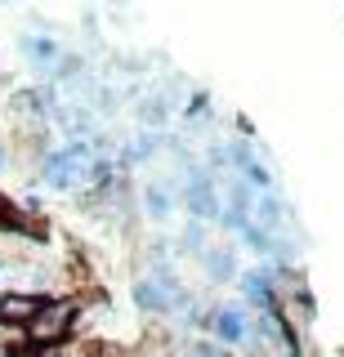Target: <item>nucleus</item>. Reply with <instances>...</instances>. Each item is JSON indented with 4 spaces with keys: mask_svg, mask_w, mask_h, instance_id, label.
Returning <instances> with one entry per match:
<instances>
[{
    "mask_svg": "<svg viewBox=\"0 0 344 357\" xmlns=\"http://www.w3.org/2000/svg\"><path fill=\"white\" fill-rule=\"evenodd\" d=\"M72 317H76V308L63 304V299H54V304H40V312L27 321V340H36V344H59L63 335L72 331Z\"/></svg>",
    "mask_w": 344,
    "mask_h": 357,
    "instance_id": "obj_1",
    "label": "nucleus"
},
{
    "mask_svg": "<svg viewBox=\"0 0 344 357\" xmlns=\"http://www.w3.org/2000/svg\"><path fill=\"white\" fill-rule=\"evenodd\" d=\"M241 286H246V295L255 299V304H269V282H264L260 273H246V277H241Z\"/></svg>",
    "mask_w": 344,
    "mask_h": 357,
    "instance_id": "obj_10",
    "label": "nucleus"
},
{
    "mask_svg": "<svg viewBox=\"0 0 344 357\" xmlns=\"http://www.w3.org/2000/svg\"><path fill=\"white\" fill-rule=\"evenodd\" d=\"M0 161H5V156H0Z\"/></svg>",
    "mask_w": 344,
    "mask_h": 357,
    "instance_id": "obj_14",
    "label": "nucleus"
},
{
    "mask_svg": "<svg viewBox=\"0 0 344 357\" xmlns=\"http://www.w3.org/2000/svg\"><path fill=\"white\" fill-rule=\"evenodd\" d=\"M27 54H31V59H36V63H59V45H54L50 36H31L27 40Z\"/></svg>",
    "mask_w": 344,
    "mask_h": 357,
    "instance_id": "obj_8",
    "label": "nucleus"
},
{
    "mask_svg": "<svg viewBox=\"0 0 344 357\" xmlns=\"http://www.w3.org/2000/svg\"><path fill=\"white\" fill-rule=\"evenodd\" d=\"M188 210H193L197 219H215L219 206H215V188L206 183V178H197L193 188H188Z\"/></svg>",
    "mask_w": 344,
    "mask_h": 357,
    "instance_id": "obj_3",
    "label": "nucleus"
},
{
    "mask_svg": "<svg viewBox=\"0 0 344 357\" xmlns=\"http://www.w3.org/2000/svg\"><path fill=\"white\" fill-rule=\"evenodd\" d=\"M135 304L139 308H152V312H165V308H170V295H165L152 277H143V282H135Z\"/></svg>",
    "mask_w": 344,
    "mask_h": 357,
    "instance_id": "obj_5",
    "label": "nucleus"
},
{
    "mask_svg": "<svg viewBox=\"0 0 344 357\" xmlns=\"http://www.w3.org/2000/svg\"><path fill=\"white\" fill-rule=\"evenodd\" d=\"M23 340H27V331H18V326L5 331V326H0V344H9V349H14V344H23Z\"/></svg>",
    "mask_w": 344,
    "mask_h": 357,
    "instance_id": "obj_13",
    "label": "nucleus"
},
{
    "mask_svg": "<svg viewBox=\"0 0 344 357\" xmlns=\"http://www.w3.org/2000/svg\"><path fill=\"white\" fill-rule=\"evenodd\" d=\"M184 245H188V250H206V228H202V223H188V228H184Z\"/></svg>",
    "mask_w": 344,
    "mask_h": 357,
    "instance_id": "obj_11",
    "label": "nucleus"
},
{
    "mask_svg": "<svg viewBox=\"0 0 344 357\" xmlns=\"http://www.w3.org/2000/svg\"><path fill=\"white\" fill-rule=\"evenodd\" d=\"M206 273H210V282H228L237 268H232V255L228 250H206Z\"/></svg>",
    "mask_w": 344,
    "mask_h": 357,
    "instance_id": "obj_7",
    "label": "nucleus"
},
{
    "mask_svg": "<svg viewBox=\"0 0 344 357\" xmlns=\"http://www.w3.org/2000/svg\"><path fill=\"white\" fill-rule=\"evenodd\" d=\"M157 148H161V139H157V134H139V139L130 143V161H143V156H152Z\"/></svg>",
    "mask_w": 344,
    "mask_h": 357,
    "instance_id": "obj_9",
    "label": "nucleus"
},
{
    "mask_svg": "<svg viewBox=\"0 0 344 357\" xmlns=\"http://www.w3.org/2000/svg\"><path fill=\"white\" fill-rule=\"evenodd\" d=\"M215 335L224 344H241L246 340V317H241L237 308H219V317H215Z\"/></svg>",
    "mask_w": 344,
    "mask_h": 357,
    "instance_id": "obj_4",
    "label": "nucleus"
},
{
    "mask_svg": "<svg viewBox=\"0 0 344 357\" xmlns=\"http://www.w3.org/2000/svg\"><path fill=\"white\" fill-rule=\"evenodd\" d=\"M143 121H148V126H165V103L161 98H148V103H143Z\"/></svg>",
    "mask_w": 344,
    "mask_h": 357,
    "instance_id": "obj_12",
    "label": "nucleus"
},
{
    "mask_svg": "<svg viewBox=\"0 0 344 357\" xmlns=\"http://www.w3.org/2000/svg\"><path fill=\"white\" fill-rule=\"evenodd\" d=\"M143 206H148L152 219H165L174 201H170V192H165V183H148V192H143Z\"/></svg>",
    "mask_w": 344,
    "mask_h": 357,
    "instance_id": "obj_6",
    "label": "nucleus"
},
{
    "mask_svg": "<svg viewBox=\"0 0 344 357\" xmlns=\"http://www.w3.org/2000/svg\"><path fill=\"white\" fill-rule=\"evenodd\" d=\"M40 312V299L36 295H5L0 299V326H23V321H31Z\"/></svg>",
    "mask_w": 344,
    "mask_h": 357,
    "instance_id": "obj_2",
    "label": "nucleus"
}]
</instances>
